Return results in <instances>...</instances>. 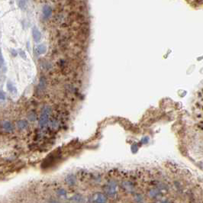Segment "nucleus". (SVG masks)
Returning <instances> with one entry per match:
<instances>
[{"mask_svg": "<svg viewBox=\"0 0 203 203\" xmlns=\"http://www.w3.org/2000/svg\"><path fill=\"white\" fill-rule=\"evenodd\" d=\"M27 127V121L21 120V121H19L18 122V128H19L20 130H23V129H25V128H26Z\"/></svg>", "mask_w": 203, "mask_h": 203, "instance_id": "obj_7", "label": "nucleus"}, {"mask_svg": "<svg viewBox=\"0 0 203 203\" xmlns=\"http://www.w3.org/2000/svg\"><path fill=\"white\" fill-rule=\"evenodd\" d=\"M5 64V60H4V57H3V55H2V50L0 48V67H2Z\"/></svg>", "mask_w": 203, "mask_h": 203, "instance_id": "obj_8", "label": "nucleus"}, {"mask_svg": "<svg viewBox=\"0 0 203 203\" xmlns=\"http://www.w3.org/2000/svg\"><path fill=\"white\" fill-rule=\"evenodd\" d=\"M0 100H5V94L2 90H0Z\"/></svg>", "mask_w": 203, "mask_h": 203, "instance_id": "obj_9", "label": "nucleus"}, {"mask_svg": "<svg viewBox=\"0 0 203 203\" xmlns=\"http://www.w3.org/2000/svg\"><path fill=\"white\" fill-rule=\"evenodd\" d=\"M7 89L9 90L11 93L12 94H17V89L15 88V86L11 83V81H8L6 83Z\"/></svg>", "mask_w": 203, "mask_h": 203, "instance_id": "obj_4", "label": "nucleus"}, {"mask_svg": "<svg viewBox=\"0 0 203 203\" xmlns=\"http://www.w3.org/2000/svg\"><path fill=\"white\" fill-rule=\"evenodd\" d=\"M36 51L38 54H44L46 52V47L43 44H41V45H38L37 47L36 48Z\"/></svg>", "mask_w": 203, "mask_h": 203, "instance_id": "obj_6", "label": "nucleus"}, {"mask_svg": "<svg viewBox=\"0 0 203 203\" xmlns=\"http://www.w3.org/2000/svg\"><path fill=\"white\" fill-rule=\"evenodd\" d=\"M2 128L6 131H11L13 130V127H12V125H11V122L7 121L2 122Z\"/></svg>", "mask_w": 203, "mask_h": 203, "instance_id": "obj_5", "label": "nucleus"}, {"mask_svg": "<svg viewBox=\"0 0 203 203\" xmlns=\"http://www.w3.org/2000/svg\"><path fill=\"white\" fill-rule=\"evenodd\" d=\"M52 14V9L49 5H44L43 8V15L44 18H48Z\"/></svg>", "mask_w": 203, "mask_h": 203, "instance_id": "obj_2", "label": "nucleus"}, {"mask_svg": "<svg viewBox=\"0 0 203 203\" xmlns=\"http://www.w3.org/2000/svg\"><path fill=\"white\" fill-rule=\"evenodd\" d=\"M49 115H50V109L47 107L44 108L42 111V113L40 117V120H39V124H40L41 127H44L46 124L48 123Z\"/></svg>", "mask_w": 203, "mask_h": 203, "instance_id": "obj_1", "label": "nucleus"}, {"mask_svg": "<svg viewBox=\"0 0 203 203\" xmlns=\"http://www.w3.org/2000/svg\"><path fill=\"white\" fill-rule=\"evenodd\" d=\"M32 34H33V38H34V40L36 42H38L40 40H41V34L39 31V30L37 28V27H34L32 29Z\"/></svg>", "mask_w": 203, "mask_h": 203, "instance_id": "obj_3", "label": "nucleus"}]
</instances>
